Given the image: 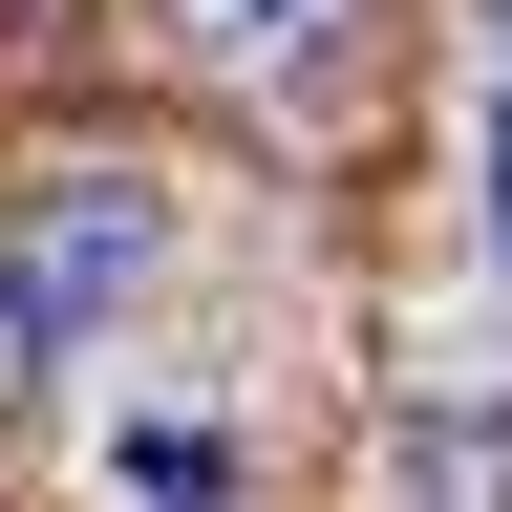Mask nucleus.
<instances>
[{"label": "nucleus", "instance_id": "nucleus-3", "mask_svg": "<svg viewBox=\"0 0 512 512\" xmlns=\"http://www.w3.org/2000/svg\"><path fill=\"white\" fill-rule=\"evenodd\" d=\"M384 512H512V406H448V427H406Z\"/></svg>", "mask_w": 512, "mask_h": 512}, {"label": "nucleus", "instance_id": "nucleus-4", "mask_svg": "<svg viewBox=\"0 0 512 512\" xmlns=\"http://www.w3.org/2000/svg\"><path fill=\"white\" fill-rule=\"evenodd\" d=\"M107 491H128V512H235V448H214V427H128Z\"/></svg>", "mask_w": 512, "mask_h": 512}, {"label": "nucleus", "instance_id": "nucleus-5", "mask_svg": "<svg viewBox=\"0 0 512 512\" xmlns=\"http://www.w3.org/2000/svg\"><path fill=\"white\" fill-rule=\"evenodd\" d=\"M491 214H512V107H491Z\"/></svg>", "mask_w": 512, "mask_h": 512}, {"label": "nucleus", "instance_id": "nucleus-1", "mask_svg": "<svg viewBox=\"0 0 512 512\" xmlns=\"http://www.w3.org/2000/svg\"><path fill=\"white\" fill-rule=\"evenodd\" d=\"M150 278H171V214H150L128 171H64V192H22V214H0V384H22V363H64L86 320H128Z\"/></svg>", "mask_w": 512, "mask_h": 512}, {"label": "nucleus", "instance_id": "nucleus-2", "mask_svg": "<svg viewBox=\"0 0 512 512\" xmlns=\"http://www.w3.org/2000/svg\"><path fill=\"white\" fill-rule=\"evenodd\" d=\"M320 22H342V0H171V43L214 64V86H299V64H320Z\"/></svg>", "mask_w": 512, "mask_h": 512}]
</instances>
